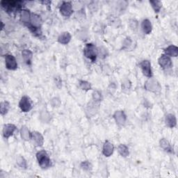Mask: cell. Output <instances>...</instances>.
<instances>
[{
    "instance_id": "6da1fadb",
    "label": "cell",
    "mask_w": 178,
    "mask_h": 178,
    "mask_svg": "<svg viewBox=\"0 0 178 178\" xmlns=\"http://www.w3.org/2000/svg\"><path fill=\"white\" fill-rule=\"evenodd\" d=\"M36 158H37L39 165L42 168L45 169L49 167L50 165V160L47 152L45 150L39 151L36 154Z\"/></svg>"
},
{
    "instance_id": "7a4b0ae2",
    "label": "cell",
    "mask_w": 178,
    "mask_h": 178,
    "mask_svg": "<svg viewBox=\"0 0 178 178\" xmlns=\"http://www.w3.org/2000/svg\"><path fill=\"white\" fill-rule=\"evenodd\" d=\"M84 55L86 57L89 59L93 62H94L97 57L98 50H96L95 47L93 44H87L84 50Z\"/></svg>"
},
{
    "instance_id": "3957f363",
    "label": "cell",
    "mask_w": 178,
    "mask_h": 178,
    "mask_svg": "<svg viewBox=\"0 0 178 178\" xmlns=\"http://www.w3.org/2000/svg\"><path fill=\"white\" fill-rule=\"evenodd\" d=\"M145 87L147 90H149V91L154 93L159 92L161 90V86L159 82H158L156 80L152 78H150V80L146 81L145 84Z\"/></svg>"
},
{
    "instance_id": "277c9868",
    "label": "cell",
    "mask_w": 178,
    "mask_h": 178,
    "mask_svg": "<svg viewBox=\"0 0 178 178\" xmlns=\"http://www.w3.org/2000/svg\"><path fill=\"white\" fill-rule=\"evenodd\" d=\"M19 106L20 108L21 111L23 112H28L32 108V102H31L30 99L27 97V96H24L21 98L20 101L19 103Z\"/></svg>"
},
{
    "instance_id": "5b68a950",
    "label": "cell",
    "mask_w": 178,
    "mask_h": 178,
    "mask_svg": "<svg viewBox=\"0 0 178 178\" xmlns=\"http://www.w3.org/2000/svg\"><path fill=\"white\" fill-rule=\"evenodd\" d=\"M5 63L6 67L8 70H14L18 67V63H17L16 59L13 55L7 54L5 56Z\"/></svg>"
},
{
    "instance_id": "8992f818",
    "label": "cell",
    "mask_w": 178,
    "mask_h": 178,
    "mask_svg": "<svg viewBox=\"0 0 178 178\" xmlns=\"http://www.w3.org/2000/svg\"><path fill=\"white\" fill-rule=\"evenodd\" d=\"M140 67H141V70H142V72L144 75L148 77H152V70H151L150 62L147 60L143 61L142 62H141Z\"/></svg>"
},
{
    "instance_id": "52a82bcc",
    "label": "cell",
    "mask_w": 178,
    "mask_h": 178,
    "mask_svg": "<svg viewBox=\"0 0 178 178\" xmlns=\"http://www.w3.org/2000/svg\"><path fill=\"white\" fill-rule=\"evenodd\" d=\"M31 138H32L33 143L36 146L39 147L43 145L44 139L43 136L41 135V133H39V132H34L31 134Z\"/></svg>"
},
{
    "instance_id": "ba28073f",
    "label": "cell",
    "mask_w": 178,
    "mask_h": 178,
    "mask_svg": "<svg viewBox=\"0 0 178 178\" xmlns=\"http://www.w3.org/2000/svg\"><path fill=\"white\" fill-rule=\"evenodd\" d=\"M60 12L63 16L69 17L72 13V7L70 2H63L60 7Z\"/></svg>"
},
{
    "instance_id": "9c48e42d",
    "label": "cell",
    "mask_w": 178,
    "mask_h": 178,
    "mask_svg": "<svg viewBox=\"0 0 178 178\" xmlns=\"http://www.w3.org/2000/svg\"><path fill=\"white\" fill-rule=\"evenodd\" d=\"M16 129V127L13 124H7L4 126L3 128V135L5 138H9L12 136Z\"/></svg>"
},
{
    "instance_id": "30bf717a",
    "label": "cell",
    "mask_w": 178,
    "mask_h": 178,
    "mask_svg": "<svg viewBox=\"0 0 178 178\" xmlns=\"http://www.w3.org/2000/svg\"><path fill=\"white\" fill-rule=\"evenodd\" d=\"M114 117L118 125H123L126 122V115L123 111H118L115 112Z\"/></svg>"
},
{
    "instance_id": "8fae6325",
    "label": "cell",
    "mask_w": 178,
    "mask_h": 178,
    "mask_svg": "<svg viewBox=\"0 0 178 178\" xmlns=\"http://www.w3.org/2000/svg\"><path fill=\"white\" fill-rule=\"evenodd\" d=\"M159 64L163 68H168L172 66V62L171 59L166 55H163L159 59Z\"/></svg>"
},
{
    "instance_id": "7c38bea8",
    "label": "cell",
    "mask_w": 178,
    "mask_h": 178,
    "mask_svg": "<svg viewBox=\"0 0 178 178\" xmlns=\"http://www.w3.org/2000/svg\"><path fill=\"white\" fill-rule=\"evenodd\" d=\"M114 148L112 143L109 142V141H106V142L104 143L103 146V154L104 156H111L113 154V152H114Z\"/></svg>"
},
{
    "instance_id": "4fadbf2b",
    "label": "cell",
    "mask_w": 178,
    "mask_h": 178,
    "mask_svg": "<svg viewBox=\"0 0 178 178\" xmlns=\"http://www.w3.org/2000/svg\"><path fill=\"white\" fill-rule=\"evenodd\" d=\"M71 39V36H70L69 32H63L59 36L58 41L59 43L63 45H66L69 43Z\"/></svg>"
},
{
    "instance_id": "5bb4252c",
    "label": "cell",
    "mask_w": 178,
    "mask_h": 178,
    "mask_svg": "<svg viewBox=\"0 0 178 178\" xmlns=\"http://www.w3.org/2000/svg\"><path fill=\"white\" fill-rule=\"evenodd\" d=\"M165 122L166 125L173 128L176 125V118L173 114H168L166 117Z\"/></svg>"
},
{
    "instance_id": "9a60e30c",
    "label": "cell",
    "mask_w": 178,
    "mask_h": 178,
    "mask_svg": "<svg viewBox=\"0 0 178 178\" xmlns=\"http://www.w3.org/2000/svg\"><path fill=\"white\" fill-rule=\"evenodd\" d=\"M141 28H142L144 33H146V34H149L152 32L151 22L149 20H144L142 22V24H141Z\"/></svg>"
},
{
    "instance_id": "2e32d148",
    "label": "cell",
    "mask_w": 178,
    "mask_h": 178,
    "mask_svg": "<svg viewBox=\"0 0 178 178\" xmlns=\"http://www.w3.org/2000/svg\"><path fill=\"white\" fill-rule=\"evenodd\" d=\"M165 53L166 56H176L178 54V48L175 46V45H170L165 50Z\"/></svg>"
},
{
    "instance_id": "e0dca14e",
    "label": "cell",
    "mask_w": 178,
    "mask_h": 178,
    "mask_svg": "<svg viewBox=\"0 0 178 178\" xmlns=\"http://www.w3.org/2000/svg\"><path fill=\"white\" fill-rule=\"evenodd\" d=\"M32 52L30 50H24L22 51V57H23L24 61L27 65H30L32 63Z\"/></svg>"
},
{
    "instance_id": "ac0fdd59",
    "label": "cell",
    "mask_w": 178,
    "mask_h": 178,
    "mask_svg": "<svg viewBox=\"0 0 178 178\" xmlns=\"http://www.w3.org/2000/svg\"><path fill=\"white\" fill-rule=\"evenodd\" d=\"M160 146L166 152H172V148L171 146L170 145V143H168V141L167 140H166L165 138H162V140L160 141Z\"/></svg>"
},
{
    "instance_id": "d6986e66",
    "label": "cell",
    "mask_w": 178,
    "mask_h": 178,
    "mask_svg": "<svg viewBox=\"0 0 178 178\" xmlns=\"http://www.w3.org/2000/svg\"><path fill=\"white\" fill-rule=\"evenodd\" d=\"M118 152H119L121 156H123L124 157H128L129 154L128 148L125 145H123V144H120V145L118 146Z\"/></svg>"
},
{
    "instance_id": "ffe728a7",
    "label": "cell",
    "mask_w": 178,
    "mask_h": 178,
    "mask_svg": "<svg viewBox=\"0 0 178 178\" xmlns=\"http://www.w3.org/2000/svg\"><path fill=\"white\" fill-rule=\"evenodd\" d=\"M31 21H32V24L33 26L36 28H38L41 24V18H39L38 15H36V14H33V15H32V16L31 17Z\"/></svg>"
},
{
    "instance_id": "44dd1931",
    "label": "cell",
    "mask_w": 178,
    "mask_h": 178,
    "mask_svg": "<svg viewBox=\"0 0 178 178\" xmlns=\"http://www.w3.org/2000/svg\"><path fill=\"white\" fill-rule=\"evenodd\" d=\"M31 19L30 13L29 11L27 10H23L21 12V20L24 22V23H27L29 22Z\"/></svg>"
},
{
    "instance_id": "7402d4cb",
    "label": "cell",
    "mask_w": 178,
    "mask_h": 178,
    "mask_svg": "<svg viewBox=\"0 0 178 178\" xmlns=\"http://www.w3.org/2000/svg\"><path fill=\"white\" fill-rule=\"evenodd\" d=\"M21 137L23 138L24 141H28L31 137V134L29 133V129L26 127H23L21 129Z\"/></svg>"
},
{
    "instance_id": "603a6c76",
    "label": "cell",
    "mask_w": 178,
    "mask_h": 178,
    "mask_svg": "<svg viewBox=\"0 0 178 178\" xmlns=\"http://www.w3.org/2000/svg\"><path fill=\"white\" fill-rule=\"evenodd\" d=\"M16 163H17V164H18L21 168H23V169L27 168V162H26V160L24 159V157H17Z\"/></svg>"
},
{
    "instance_id": "cb8c5ba5",
    "label": "cell",
    "mask_w": 178,
    "mask_h": 178,
    "mask_svg": "<svg viewBox=\"0 0 178 178\" xmlns=\"http://www.w3.org/2000/svg\"><path fill=\"white\" fill-rule=\"evenodd\" d=\"M1 114L2 115H5L7 114V112L8 111V109H9V103L8 102H3L1 103Z\"/></svg>"
},
{
    "instance_id": "d4e9b609",
    "label": "cell",
    "mask_w": 178,
    "mask_h": 178,
    "mask_svg": "<svg viewBox=\"0 0 178 178\" xmlns=\"http://www.w3.org/2000/svg\"><path fill=\"white\" fill-rule=\"evenodd\" d=\"M150 4L152 5V8L154 10L155 12H159V11L162 8V2L159 1H154V2H150Z\"/></svg>"
},
{
    "instance_id": "484cf974",
    "label": "cell",
    "mask_w": 178,
    "mask_h": 178,
    "mask_svg": "<svg viewBox=\"0 0 178 178\" xmlns=\"http://www.w3.org/2000/svg\"><path fill=\"white\" fill-rule=\"evenodd\" d=\"M89 37V33L85 29H81L77 33V38L80 40H86Z\"/></svg>"
},
{
    "instance_id": "4316f807",
    "label": "cell",
    "mask_w": 178,
    "mask_h": 178,
    "mask_svg": "<svg viewBox=\"0 0 178 178\" xmlns=\"http://www.w3.org/2000/svg\"><path fill=\"white\" fill-rule=\"evenodd\" d=\"M80 88L84 90H89L90 89H91V86H90V84L88 81H80Z\"/></svg>"
},
{
    "instance_id": "83f0119b",
    "label": "cell",
    "mask_w": 178,
    "mask_h": 178,
    "mask_svg": "<svg viewBox=\"0 0 178 178\" xmlns=\"http://www.w3.org/2000/svg\"><path fill=\"white\" fill-rule=\"evenodd\" d=\"M81 167L82 169L85 171H90L91 170L92 166L90 164V163L88 161H85V162H83L81 163Z\"/></svg>"
},
{
    "instance_id": "f1b7e54d",
    "label": "cell",
    "mask_w": 178,
    "mask_h": 178,
    "mask_svg": "<svg viewBox=\"0 0 178 178\" xmlns=\"http://www.w3.org/2000/svg\"><path fill=\"white\" fill-rule=\"evenodd\" d=\"M41 120L43 121V122L48 123L50 120V115H49L48 113L45 111L43 113V114H41Z\"/></svg>"
},
{
    "instance_id": "f546056e",
    "label": "cell",
    "mask_w": 178,
    "mask_h": 178,
    "mask_svg": "<svg viewBox=\"0 0 178 178\" xmlns=\"http://www.w3.org/2000/svg\"><path fill=\"white\" fill-rule=\"evenodd\" d=\"M98 54L100 55V57L103 59L104 57H106L107 55V50L105 49V48L101 47L99 49V50H98Z\"/></svg>"
},
{
    "instance_id": "4dcf8cb0",
    "label": "cell",
    "mask_w": 178,
    "mask_h": 178,
    "mask_svg": "<svg viewBox=\"0 0 178 178\" xmlns=\"http://www.w3.org/2000/svg\"><path fill=\"white\" fill-rule=\"evenodd\" d=\"M93 100L95 101H100L102 100V95L101 93L95 90V91L93 93Z\"/></svg>"
},
{
    "instance_id": "1f68e13d",
    "label": "cell",
    "mask_w": 178,
    "mask_h": 178,
    "mask_svg": "<svg viewBox=\"0 0 178 178\" xmlns=\"http://www.w3.org/2000/svg\"><path fill=\"white\" fill-rule=\"evenodd\" d=\"M51 104L53 106H59L61 104V102L59 100L58 98H53L52 100H51Z\"/></svg>"
},
{
    "instance_id": "d6a6232c",
    "label": "cell",
    "mask_w": 178,
    "mask_h": 178,
    "mask_svg": "<svg viewBox=\"0 0 178 178\" xmlns=\"http://www.w3.org/2000/svg\"><path fill=\"white\" fill-rule=\"evenodd\" d=\"M131 44H132L131 39L129 38H127L125 40V41H124L123 46H124V47L126 48V47H128Z\"/></svg>"
}]
</instances>
